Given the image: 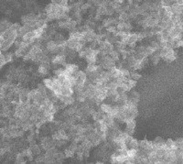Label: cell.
<instances>
[{
	"label": "cell",
	"mask_w": 183,
	"mask_h": 164,
	"mask_svg": "<svg viewBox=\"0 0 183 164\" xmlns=\"http://www.w3.org/2000/svg\"><path fill=\"white\" fill-rule=\"evenodd\" d=\"M14 53L13 52H6L4 53V58H5V61H6V63H11L14 59Z\"/></svg>",
	"instance_id": "obj_7"
},
{
	"label": "cell",
	"mask_w": 183,
	"mask_h": 164,
	"mask_svg": "<svg viewBox=\"0 0 183 164\" xmlns=\"http://www.w3.org/2000/svg\"><path fill=\"white\" fill-rule=\"evenodd\" d=\"M96 68H97L96 63H88L85 68V72H95Z\"/></svg>",
	"instance_id": "obj_11"
},
{
	"label": "cell",
	"mask_w": 183,
	"mask_h": 164,
	"mask_svg": "<svg viewBox=\"0 0 183 164\" xmlns=\"http://www.w3.org/2000/svg\"><path fill=\"white\" fill-rule=\"evenodd\" d=\"M130 79H133V80H135V81H138L142 78V75L136 72V70H133L131 72H129V77Z\"/></svg>",
	"instance_id": "obj_4"
},
{
	"label": "cell",
	"mask_w": 183,
	"mask_h": 164,
	"mask_svg": "<svg viewBox=\"0 0 183 164\" xmlns=\"http://www.w3.org/2000/svg\"><path fill=\"white\" fill-rule=\"evenodd\" d=\"M110 57H111V59L113 60V61H115V62H117V61H119L120 60V52H118L117 49H113V50H111L110 52H109V54H108Z\"/></svg>",
	"instance_id": "obj_5"
},
{
	"label": "cell",
	"mask_w": 183,
	"mask_h": 164,
	"mask_svg": "<svg viewBox=\"0 0 183 164\" xmlns=\"http://www.w3.org/2000/svg\"><path fill=\"white\" fill-rule=\"evenodd\" d=\"M11 28L14 30H16V31H18V30L21 28V25L19 24V23H12V25H11Z\"/></svg>",
	"instance_id": "obj_18"
},
{
	"label": "cell",
	"mask_w": 183,
	"mask_h": 164,
	"mask_svg": "<svg viewBox=\"0 0 183 164\" xmlns=\"http://www.w3.org/2000/svg\"><path fill=\"white\" fill-rule=\"evenodd\" d=\"M6 93H7V90H6L4 87L0 86V100H2V99L5 98V96H6Z\"/></svg>",
	"instance_id": "obj_17"
},
{
	"label": "cell",
	"mask_w": 183,
	"mask_h": 164,
	"mask_svg": "<svg viewBox=\"0 0 183 164\" xmlns=\"http://www.w3.org/2000/svg\"><path fill=\"white\" fill-rule=\"evenodd\" d=\"M75 80H76V83L78 84H82L83 85L84 82H85V80H86V73L83 72V71H80L78 70L74 74H73Z\"/></svg>",
	"instance_id": "obj_1"
},
{
	"label": "cell",
	"mask_w": 183,
	"mask_h": 164,
	"mask_svg": "<svg viewBox=\"0 0 183 164\" xmlns=\"http://www.w3.org/2000/svg\"><path fill=\"white\" fill-rule=\"evenodd\" d=\"M43 83H44V85L46 86V88L48 90H50L51 87H52L53 82H52L51 78H46V79H43Z\"/></svg>",
	"instance_id": "obj_12"
},
{
	"label": "cell",
	"mask_w": 183,
	"mask_h": 164,
	"mask_svg": "<svg viewBox=\"0 0 183 164\" xmlns=\"http://www.w3.org/2000/svg\"><path fill=\"white\" fill-rule=\"evenodd\" d=\"M126 83L127 87L129 88V90L131 91V89H133L134 87L136 85V81H135V80H133V79H130V78H128Z\"/></svg>",
	"instance_id": "obj_13"
},
{
	"label": "cell",
	"mask_w": 183,
	"mask_h": 164,
	"mask_svg": "<svg viewBox=\"0 0 183 164\" xmlns=\"http://www.w3.org/2000/svg\"><path fill=\"white\" fill-rule=\"evenodd\" d=\"M126 129H135V118H131V119H128L126 122Z\"/></svg>",
	"instance_id": "obj_8"
},
{
	"label": "cell",
	"mask_w": 183,
	"mask_h": 164,
	"mask_svg": "<svg viewBox=\"0 0 183 164\" xmlns=\"http://www.w3.org/2000/svg\"><path fill=\"white\" fill-rule=\"evenodd\" d=\"M174 144L176 146V148H183V140L182 138H178L174 141Z\"/></svg>",
	"instance_id": "obj_16"
},
{
	"label": "cell",
	"mask_w": 183,
	"mask_h": 164,
	"mask_svg": "<svg viewBox=\"0 0 183 164\" xmlns=\"http://www.w3.org/2000/svg\"><path fill=\"white\" fill-rule=\"evenodd\" d=\"M73 90L71 86L62 85L61 87V95L62 96H73Z\"/></svg>",
	"instance_id": "obj_3"
},
{
	"label": "cell",
	"mask_w": 183,
	"mask_h": 164,
	"mask_svg": "<svg viewBox=\"0 0 183 164\" xmlns=\"http://www.w3.org/2000/svg\"><path fill=\"white\" fill-rule=\"evenodd\" d=\"M74 151H72L71 148H67L65 150H64V154H65V157L66 158H71V157H73V155H74Z\"/></svg>",
	"instance_id": "obj_15"
},
{
	"label": "cell",
	"mask_w": 183,
	"mask_h": 164,
	"mask_svg": "<svg viewBox=\"0 0 183 164\" xmlns=\"http://www.w3.org/2000/svg\"><path fill=\"white\" fill-rule=\"evenodd\" d=\"M12 25V23L8 20V19H6V18H3L0 20V34L3 33L5 30H7L8 28H10Z\"/></svg>",
	"instance_id": "obj_2"
},
{
	"label": "cell",
	"mask_w": 183,
	"mask_h": 164,
	"mask_svg": "<svg viewBox=\"0 0 183 164\" xmlns=\"http://www.w3.org/2000/svg\"><path fill=\"white\" fill-rule=\"evenodd\" d=\"M165 147L167 148V149H175V148H177L176 146H175V144H174V140H172L170 138L167 139L166 141H165Z\"/></svg>",
	"instance_id": "obj_10"
},
{
	"label": "cell",
	"mask_w": 183,
	"mask_h": 164,
	"mask_svg": "<svg viewBox=\"0 0 183 164\" xmlns=\"http://www.w3.org/2000/svg\"><path fill=\"white\" fill-rule=\"evenodd\" d=\"M38 73L40 75H47V74H49V69H47L44 65L40 64L38 68Z\"/></svg>",
	"instance_id": "obj_9"
},
{
	"label": "cell",
	"mask_w": 183,
	"mask_h": 164,
	"mask_svg": "<svg viewBox=\"0 0 183 164\" xmlns=\"http://www.w3.org/2000/svg\"><path fill=\"white\" fill-rule=\"evenodd\" d=\"M174 1H175V3H177L179 5H182L183 4V0H174Z\"/></svg>",
	"instance_id": "obj_19"
},
{
	"label": "cell",
	"mask_w": 183,
	"mask_h": 164,
	"mask_svg": "<svg viewBox=\"0 0 183 164\" xmlns=\"http://www.w3.org/2000/svg\"><path fill=\"white\" fill-rule=\"evenodd\" d=\"M151 143L155 146H158V147H160V146H163L165 144V140L160 138V137H157L153 141H151Z\"/></svg>",
	"instance_id": "obj_6"
},
{
	"label": "cell",
	"mask_w": 183,
	"mask_h": 164,
	"mask_svg": "<svg viewBox=\"0 0 183 164\" xmlns=\"http://www.w3.org/2000/svg\"><path fill=\"white\" fill-rule=\"evenodd\" d=\"M25 162V157L22 155V153H18L16 157V163H24Z\"/></svg>",
	"instance_id": "obj_14"
}]
</instances>
